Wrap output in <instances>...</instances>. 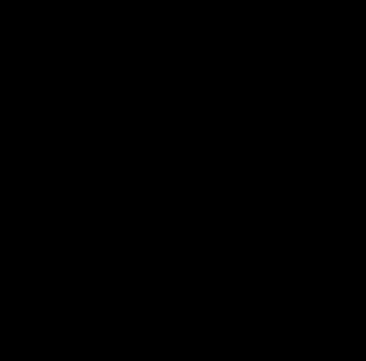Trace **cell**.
<instances>
[]
</instances>
